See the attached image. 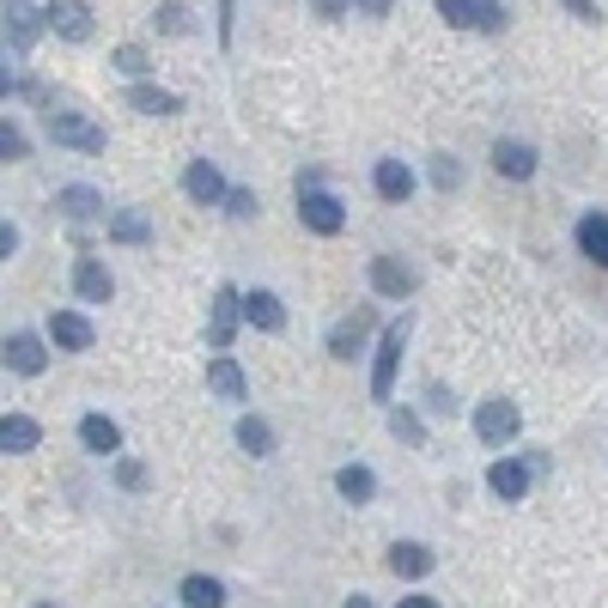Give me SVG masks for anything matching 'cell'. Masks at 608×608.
<instances>
[{
    "label": "cell",
    "instance_id": "obj_37",
    "mask_svg": "<svg viewBox=\"0 0 608 608\" xmlns=\"http://www.w3.org/2000/svg\"><path fill=\"white\" fill-rule=\"evenodd\" d=\"M182 13H189L182 0H165V7H159V25H165V30H189V18H182Z\"/></svg>",
    "mask_w": 608,
    "mask_h": 608
},
{
    "label": "cell",
    "instance_id": "obj_3",
    "mask_svg": "<svg viewBox=\"0 0 608 608\" xmlns=\"http://www.w3.org/2000/svg\"><path fill=\"white\" fill-rule=\"evenodd\" d=\"M517 426H523V414H517V402H505V395H493V402H481V408H474V439H481L486 451L511 444Z\"/></svg>",
    "mask_w": 608,
    "mask_h": 608
},
{
    "label": "cell",
    "instance_id": "obj_24",
    "mask_svg": "<svg viewBox=\"0 0 608 608\" xmlns=\"http://www.w3.org/2000/svg\"><path fill=\"white\" fill-rule=\"evenodd\" d=\"M110 238L116 243H152V219L140 207H110Z\"/></svg>",
    "mask_w": 608,
    "mask_h": 608
},
{
    "label": "cell",
    "instance_id": "obj_17",
    "mask_svg": "<svg viewBox=\"0 0 608 608\" xmlns=\"http://www.w3.org/2000/svg\"><path fill=\"white\" fill-rule=\"evenodd\" d=\"M43 444V426L30 420V414H7L0 420V451L7 456H25V451H37Z\"/></svg>",
    "mask_w": 608,
    "mask_h": 608
},
{
    "label": "cell",
    "instance_id": "obj_43",
    "mask_svg": "<svg viewBox=\"0 0 608 608\" xmlns=\"http://www.w3.org/2000/svg\"><path fill=\"white\" fill-rule=\"evenodd\" d=\"M37 608H55V603H37Z\"/></svg>",
    "mask_w": 608,
    "mask_h": 608
},
{
    "label": "cell",
    "instance_id": "obj_4",
    "mask_svg": "<svg viewBox=\"0 0 608 608\" xmlns=\"http://www.w3.org/2000/svg\"><path fill=\"white\" fill-rule=\"evenodd\" d=\"M299 219L317 231V238H334V231L347 226V207H341L329 189H299Z\"/></svg>",
    "mask_w": 608,
    "mask_h": 608
},
{
    "label": "cell",
    "instance_id": "obj_32",
    "mask_svg": "<svg viewBox=\"0 0 608 608\" xmlns=\"http://www.w3.org/2000/svg\"><path fill=\"white\" fill-rule=\"evenodd\" d=\"M432 7H439V18H444V25H456V30H463V25H474V7H481V0H432Z\"/></svg>",
    "mask_w": 608,
    "mask_h": 608
},
{
    "label": "cell",
    "instance_id": "obj_7",
    "mask_svg": "<svg viewBox=\"0 0 608 608\" xmlns=\"http://www.w3.org/2000/svg\"><path fill=\"white\" fill-rule=\"evenodd\" d=\"M55 37H67V43H91V7L86 0H49V18H43Z\"/></svg>",
    "mask_w": 608,
    "mask_h": 608
},
{
    "label": "cell",
    "instance_id": "obj_31",
    "mask_svg": "<svg viewBox=\"0 0 608 608\" xmlns=\"http://www.w3.org/2000/svg\"><path fill=\"white\" fill-rule=\"evenodd\" d=\"M110 67H116V74H128V79H140V74H147V67H152V61H147V49L122 43L116 55H110Z\"/></svg>",
    "mask_w": 608,
    "mask_h": 608
},
{
    "label": "cell",
    "instance_id": "obj_11",
    "mask_svg": "<svg viewBox=\"0 0 608 608\" xmlns=\"http://www.w3.org/2000/svg\"><path fill=\"white\" fill-rule=\"evenodd\" d=\"M493 170L511 182H530L535 177V147L530 140H493Z\"/></svg>",
    "mask_w": 608,
    "mask_h": 608
},
{
    "label": "cell",
    "instance_id": "obj_1",
    "mask_svg": "<svg viewBox=\"0 0 608 608\" xmlns=\"http://www.w3.org/2000/svg\"><path fill=\"white\" fill-rule=\"evenodd\" d=\"M402 347H408V317H395L383 329L378 353H371V402H390L395 395V365H402Z\"/></svg>",
    "mask_w": 608,
    "mask_h": 608
},
{
    "label": "cell",
    "instance_id": "obj_9",
    "mask_svg": "<svg viewBox=\"0 0 608 608\" xmlns=\"http://www.w3.org/2000/svg\"><path fill=\"white\" fill-rule=\"evenodd\" d=\"M49 341H55L61 353H86L91 341H98V329H91V317H79V311H55V317H49Z\"/></svg>",
    "mask_w": 608,
    "mask_h": 608
},
{
    "label": "cell",
    "instance_id": "obj_14",
    "mask_svg": "<svg viewBox=\"0 0 608 608\" xmlns=\"http://www.w3.org/2000/svg\"><path fill=\"white\" fill-rule=\"evenodd\" d=\"M49 365V353H43V341L30 329H18V334H7V371H18V378H37Z\"/></svg>",
    "mask_w": 608,
    "mask_h": 608
},
{
    "label": "cell",
    "instance_id": "obj_12",
    "mask_svg": "<svg viewBox=\"0 0 608 608\" xmlns=\"http://www.w3.org/2000/svg\"><path fill=\"white\" fill-rule=\"evenodd\" d=\"M207 390L219 395V402H250V378H243L238 359H226V353L207 359Z\"/></svg>",
    "mask_w": 608,
    "mask_h": 608
},
{
    "label": "cell",
    "instance_id": "obj_6",
    "mask_svg": "<svg viewBox=\"0 0 608 608\" xmlns=\"http://www.w3.org/2000/svg\"><path fill=\"white\" fill-rule=\"evenodd\" d=\"M414 287H420V280H414V268L402 256H371V292H378V299L402 304V299H414Z\"/></svg>",
    "mask_w": 608,
    "mask_h": 608
},
{
    "label": "cell",
    "instance_id": "obj_40",
    "mask_svg": "<svg viewBox=\"0 0 608 608\" xmlns=\"http://www.w3.org/2000/svg\"><path fill=\"white\" fill-rule=\"evenodd\" d=\"M359 7H365V18H390L395 0H359Z\"/></svg>",
    "mask_w": 608,
    "mask_h": 608
},
{
    "label": "cell",
    "instance_id": "obj_20",
    "mask_svg": "<svg viewBox=\"0 0 608 608\" xmlns=\"http://www.w3.org/2000/svg\"><path fill=\"white\" fill-rule=\"evenodd\" d=\"M177 596H182V608H226V584L207 578V572H189Z\"/></svg>",
    "mask_w": 608,
    "mask_h": 608
},
{
    "label": "cell",
    "instance_id": "obj_2",
    "mask_svg": "<svg viewBox=\"0 0 608 608\" xmlns=\"http://www.w3.org/2000/svg\"><path fill=\"white\" fill-rule=\"evenodd\" d=\"M43 128H49V140H55V147H74V152H104L110 147V135L91 116H79V110H49Z\"/></svg>",
    "mask_w": 608,
    "mask_h": 608
},
{
    "label": "cell",
    "instance_id": "obj_33",
    "mask_svg": "<svg viewBox=\"0 0 608 608\" xmlns=\"http://www.w3.org/2000/svg\"><path fill=\"white\" fill-rule=\"evenodd\" d=\"M432 182H439V189H444V195H451V189H456V182H463V165H456V159H451V152H439V159H432Z\"/></svg>",
    "mask_w": 608,
    "mask_h": 608
},
{
    "label": "cell",
    "instance_id": "obj_41",
    "mask_svg": "<svg viewBox=\"0 0 608 608\" xmlns=\"http://www.w3.org/2000/svg\"><path fill=\"white\" fill-rule=\"evenodd\" d=\"M395 608H439V596H402Z\"/></svg>",
    "mask_w": 608,
    "mask_h": 608
},
{
    "label": "cell",
    "instance_id": "obj_28",
    "mask_svg": "<svg viewBox=\"0 0 608 608\" xmlns=\"http://www.w3.org/2000/svg\"><path fill=\"white\" fill-rule=\"evenodd\" d=\"M238 444H243L250 456H274V426H268V420H250V414H243V420H238Z\"/></svg>",
    "mask_w": 608,
    "mask_h": 608
},
{
    "label": "cell",
    "instance_id": "obj_39",
    "mask_svg": "<svg viewBox=\"0 0 608 608\" xmlns=\"http://www.w3.org/2000/svg\"><path fill=\"white\" fill-rule=\"evenodd\" d=\"M566 13L584 18V25H596V7H591V0H566Z\"/></svg>",
    "mask_w": 608,
    "mask_h": 608
},
{
    "label": "cell",
    "instance_id": "obj_34",
    "mask_svg": "<svg viewBox=\"0 0 608 608\" xmlns=\"http://www.w3.org/2000/svg\"><path fill=\"white\" fill-rule=\"evenodd\" d=\"M116 481L128 486V493H140V486H147V469H140L135 456H116Z\"/></svg>",
    "mask_w": 608,
    "mask_h": 608
},
{
    "label": "cell",
    "instance_id": "obj_27",
    "mask_svg": "<svg viewBox=\"0 0 608 608\" xmlns=\"http://www.w3.org/2000/svg\"><path fill=\"white\" fill-rule=\"evenodd\" d=\"M30 37H37V18H30V7H25V0H13V7H7V43H13L18 55H25V49H30Z\"/></svg>",
    "mask_w": 608,
    "mask_h": 608
},
{
    "label": "cell",
    "instance_id": "obj_35",
    "mask_svg": "<svg viewBox=\"0 0 608 608\" xmlns=\"http://www.w3.org/2000/svg\"><path fill=\"white\" fill-rule=\"evenodd\" d=\"M474 25H481V30H505V7H499V0H481V7H474Z\"/></svg>",
    "mask_w": 608,
    "mask_h": 608
},
{
    "label": "cell",
    "instance_id": "obj_26",
    "mask_svg": "<svg viewBox=\"0 0 608 608\" xmlns=\"http://www.w3.org/2000/svg\"><path fill=\"white\" fill-rule=\"evenodd\" d=\"M128 110H140V116H170V110H182V104H177V91H165V86H128Z\"/></svg>",
    "mask_w": 608,
    "mask_h": 608
},
{
    "label": "cell",
    "instance_id": "obj_16",
    "mask_svg": "<svg viewBox=\"0 0 608 608\" xmlns=\"http://www.w3.org/2000/svg\"><path fill=\"white\" fill-rule=\"evenodd\" d=\"M79 444H86L91 456H122V426L110 420V414H86V420H79Z\"/></svg>",
    "mask_w": 608,
    "mask_h": 608
},
{
    "label": "cell",
    "instance_id": "obj_25",
    "mask_svg": "<svg viewBox=\"0 0 608 608\" xmlns=\"http://www.w3.org/2000/svg\"><path fill=\"white\" fill-rule=\"evenodd\" d=\"M334 493L353 499V505H365L371 493H378V474L365 469V463H347V469H334Z\"/></svg>",
    "mask_w": 608,
    "mask_h": 608
},
{
    "label": "cell",
    "instance_id": "obj_36",
    "mask_svg": "<svg viewBox=\"0 0 608 608\" xmlns=\"http://www.w3.org/2000/svg\"><path fill=\"white\" fill-rule=\"evenodd\" d=\"M226 213H231V219H256V195H250V189H231Z\"/></svg>",
    "mask_w": 608,
    "mask_h": 608
},
{
    "label": "cell",
    "instance_id": "obj_21",
    "mask_svg": "<svg viewBox=\"0 0 608 608\" xmlns=\"http://www.w3.org/2000/svg\"><path fill=\"white\" fill-rule=\"evenodd\" d=\"M578 250H584L596 268H608V213H584V219H578Z\"/></svg>",
    "mask_w": 608,
    "mask_h": 608
},
{
    "label": "cell",
    "instance_id": "obj_18",
    "mask_svg": "<svg viewBox=\"0 0 608 608\" xmlns=\"http://www.w3.org/2000/svg\"><path fill=\"white\" fill-rule=\"evenodd\" d=\"M371 189H378L383 201H408L414 195V170L402 165V159H378V170H371Z\"/></svg>",
    "mask_w": 608,
    "mask_h": 608
},
{
    "label": "cell",
    "instance_id": "obj_29",
    "mask_svg": "<svg viewBox=\"0 0 608 608\" xmlns=\"http://www.w3.org/2000/svg\"><path fill=\"white\" fill-rule=\"evenodd\" d=\"M390 432L408 444V451H420V444H426V426H420V414H414V408H390Z\"/></svg>",
    "mask_w": 608,
    "mask_h": 608
},
{
    "label": "cell",
    "instance_id": "obj_30",
    "mask_svg": "<svg viewBox=\"0 0 608 608\" xmlns=\"http://www.w3.org/2000/svg\"><path fill=\"white\" fill-rule=\"evenodd\" d=\"M0 159H7V165H18V159H30V140H25V128H18L13 116L0 122Z\"/></svg>",
    "mask_w": 608,
    "mask_h": 608
},
{
    "label": "cell",
    "instance_id": "obj_15",
    "mask_svg": "<svg viewBox=\"0 0 608 608\" xmlns=\"http://www.w3.org/2000/svg\"><path fill=\"white\" fill-rule=\"evenodd\" d=\"M74 292L86 304H110V292H116V280H110V268L98 256H79L74 262Z\"/></svg>",
    "mask_w": 608,
    "mask_h": 608
},
{
    "label": "cell",
    "instance_id": "obj_10",
    "mask_svg": "<svg viewBox=\"0 0 608 608\" xmlns=\"http://www.w3.org/2000/svg\"><path fill=\"white\" fill-rule=\"evenodd\" d=\"M530 481H535V469L530 463H517V456H493V469H486V486H493L499 499H523Z\"/></svg>",
    "mask_w": 608,
    "mask_h": 608
},
{
    "label": "cell",
    "instance_id": "obj_22",
    "mask_svg": "<svg viewBox=\"0 0 608 608\" xmlns=\"http://www.w3.org/2000/svg\"><path fill=\"white\" fill-rule=\"evenodd\" d=\"M365 334H371V311H359V317H347V322H334L329 353H334V359H353V353L365 347Z\"/></svg>",
    "mask_w": 608,
    "mask_h": 608
},
{
    "label": "cell",
    "instance_id": "obj_42",
    "mask_svg": "<svg viewBox=\"0 0 608 608\" xmlns=\"http://www.w3.org/2000/svg\"><path fill=\"white\" fill-rule=\"evenodd\" d=\"M347 608H378V603H371V596H347Z\"/></svg>",
    "mask_w": 608,
    "mask_h": 608
},
{
    "label": "cell",
    "instance_id": "obj_13",
    "mask_svg": "<svg viewBox=\"0 0 608 608\" xmlns=\"http://www.w3.org/2000/svg\"><path fill=\"white\" fill-rule=\"evenodd\" d=\"M243 322L250 329H262V334H274V329H287V304L274 299L268 287H256V292H243Z\"/></svg>",
    "mask_w": 608,
    "mask_h": 608
},
{
    "label": "cell",
    "instance_id": "obj_38",
    "mask_svg": "<svg viewBox=\"0 0 608 608\" xmlns=\"http://www.w3.org/2000/svg\"><path fill=\"white\" fill-rule=\"evenodd\" d=\"M311 7H317L322 18H347V7H353V0H311Z\"/></svg>",
    "mask_w": 608,
    "mask_h": 608
},
{
    "label": "cell",
    "instance_id": "obj_5",
    "mask_svg": "<svg viewBox=\"0 0 608 608\" xmlns=\"http://www.w3.org/2000/svg\"><path fill=\"white\" fill-rule=\"evenodd\" d=\"M238 317H243V292L219 287V292H213V311H207V347H213V353H226V347H231V334H238Z\"/></svg>",
    "mask_w": 608,
    "mask_h": 608
},
{
    "label": "cell",
    "instance_id": "obj_8",
    "mask_svg": "<svg viewBox=\"0 0 608 608\" xmlns=\"http://www.w3.org/2000/svg\"><path fill=\"white\" fill-rule=\"evenodd\" d=\"M182 189H189V201H201V207H226V195H231L213 159H195V165L182 170Z\"/></svg>",
    "mask_w": 608,
    "mask_h": 608
},
{
    "label": "cell",
    "instance_id": "obj_23",
    "mask_svg": "<svg viewBox=\"0 0 608 608\" xmlns=\"http://www.w3.org/2000/svg\"><path fill=\"white\" fill-rule=\"evenodd\" d=\"M390 572L395 578H426L432 572V547L426 542H395L390 547Z\"/></svg>",
    "mask_w": 608,
    "mask_h": 608
},
{
    "label": "cell",
    "instance_id": "obj_19",
    "mask_svg": "<svg viewBox=\"0 0 608 608\" xmlns=\"http://www.w3.org/2000/svg\"><path fill=\"white\" fill-rule=\"evenodd\" d=\"M55 207L67 213V219H98V213H104V195H98L91 182H67L55 195Z\"/></svg>",
    "mask_w": 608,
    "mask_h": 608
}]
</instances>
